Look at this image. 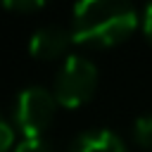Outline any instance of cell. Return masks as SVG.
<instances>
[{"label":"cell","mask_w":152,"mask_h":152,"mask_svg":"<svg viewBox=\"0 0 152 152\" xmlns=\"http://www.w3.org/2000/svg\"><path fill=\"white\" fill-rule=\"evenodd\" d=\"M138 26L131 0H78L71 19V36L81 45L112 48L124 43Z\"/></svg>","instance_id":"6da1fadb"},{"label":"cell","mask_w":152,"mask_h":152,"mask_svg":"<svg viewBox=\"0 0 152 152\" xmlns=\"http://www.w3.org/2000/svg\"><path fill=\"white\" fill-rule=\"evenodd\" d=\"M97 88V66L88 57L81 55H69L55 78V97L62 107H81L93 97Z\"/></svg>","instance_id":"7a4b0ae2"},{"label":"cell","mask_w":152,"mask_h":152,"mask_svg":"<svg viewBox=\"0 0 152 152\" xmlns=\"http://www.w3.org/2000/svg\"><path fill=\"white\" fill-rule=\"evenodd\" d=\"M57 109V97L43 86H28L24 88L12 107V121L17 131H21L26 138H40V133L52 124Z\"/></svg>","instance_id":"3957f363"},{"label":"cell","mask_w":152,"mask_h":152,"mask_svg":"<svg viewBox=\"0 0 152 152\" xmlns=\"http://www.w3.org/2000/svg\"><path fill=\"white\" fill-rule=\"evenodd\" d=\"M74 36L71 31H66L64 26H57V24H50V26H43L38 28L33 36H31V43H28V50L36 59H57L62 57L69 45H71Z\"/></svg>","instance_id":"277c9868"},{"label":"cell","mask_w":152,"mask_h":152,"mask_svg":"<svg viewBox=\"0 0 152 152\" xmlns=\"http://www.w3.org/2000/svg\"><path fill=\"white\" fill-rule=\"evenodd\" d=\"M69 152H126V142L107 128H95L81 133L71 142Z\"/></svg>","instance_id":"5b68a950"},{"label":"cell","mask_w":152,"mask_h":152,"mask_svg":"<svg viewBox=\"0 0 152 152\" xmlns=\"http://www.w3.org/2000/svg\"><path fill=\"white\" fill-rule=\"evenodd\" d=\"M133 138L142 150H152V114H142L133 124Z\"/></svg>","instance_id":"8992f818"},{"label":"cell","mask_w":152,"mask_h":152,"mask_svg":"<svg viewBox=\"0 0 152 152\" xmlns=\"http://www.w3.org/2000/svg\"><path fill=\"white\" fill-rule=\"evenodd\" d=\"M14 152H55L52 145L40 135V138H24L21 142H17Z\"/></svg>","instance_id":"52a82bcc"},{"label":"cell","mask_w":152,"mask_h":152,"mask_svg":"<svg viewBox=\"0 0 152 152\" xmlns=\"http://www.w3.org/2000/svg\"><path fill=\"white\" fill-rule=\"evenodd\" d=\"M7 10H14V12H33L38 7H43L48 0H2Z\"/></svg>","instance_id":"ba28073f"},{"label":"cell","mask_w":152,"mask_h":152,"mask_svg":"<svg viewBox=\"0 0 152 152\" xmlns=\"http://www.w3.org/2000/svg\"><path fill=\"white\" fill-rule=\"evenodd\" d=\"M0 138H2V140H0V150H2V152H7V150H10V145H12V140H14V128L10 126V121H7V119H2V121H0Z\"/></svg>","instance_id":"9c48e42d"},{"label":"cell","mask_w":152,"mask_h":152,"mask_svg":"<svg viewBox=\"0 0 152 152\" xmlns=\"http://www.w3.org/2000/svg\"><path fill=\"white\" fill-rule=\"evenodd\" d=\"M142 31H145L147 40L152 43V0L147 2V7H145V14H142Z\"/></svg>","instance_id":"30bf717a"}]
</instances>
